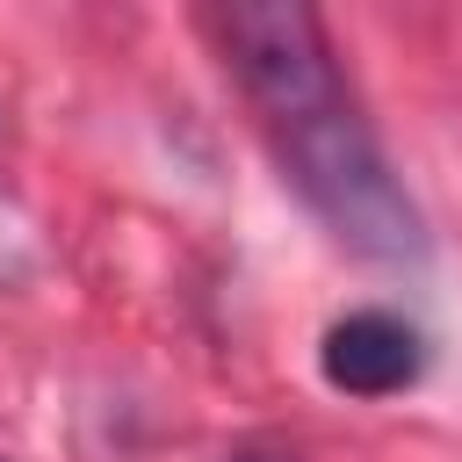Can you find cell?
Returning a JSON list of instances; mask_svg holds the SVG:
<instances>
[{"mask_svg": "<svg viewBox=\"0 0 462 462\" xmlns=\"http://www.w3.org/2000/svg\"><path fill=\"white\" fill-rule=\"evenodd\" d=\"M224 65L238 72L245 101L260 108V130L282 159V173L303 188V202L325 217L339 245L361 260H419L426 224L390 173L375 130L361 123L339 58L325 43V22L296 0H238L217 14Z\"/></svg>", "mask_w": 462, "mask_h": 462, "instance_id": "cell-1", "label": "cell"}, {"mask_svg": "<svg viewBox=\"0 0 462 462\" xmlns=\"http://www.w3.org/2000/svg\"><path fill=\"white\" fill-rule=\"evenodd\" d=\"M318 361H325V383H332V390H346V397H390V390L419 383L426 346H419V332H411L404 318H390V310H346V318L325 332Z\"/></svg>", "mask_w": 462, "mask_h": 462, "instance_id": "cell-2", "label": "cell"}]
</instances>
